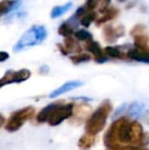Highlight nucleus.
<instances>
[{
  "mask_svg": "<svg viewBox=\"0 0 149 150\" xmlns=\"http://www.w3.org/2000/svg\"><path fill=\"white\" fill-rule=\"evenodd\" d=\"M112 110V105L109 100H104L97 109L87 120L85 125L86 133L96 136L104 129L108 115Z\"/></svg>",
  "mask_w": 149,
  "mask_h": 150,
  "instance_id": "2",
  "label": "nucleus"
},
{
  "mask_svg": "<svg viewBox=\"0 0 149 150\" xmlns=\"http://www.w3.org/2000/svg\"><path fill=\"white\" fill-rule=\"evenodd\" d=\"M83 82L81 81H70L64 83V85H61L60 87H58L57 89H55L54 91H52L49 94V98H55V97L59 96V95H62L64 93H68L72 90H75L77 88L81 87L83 85Z\"/></svg>",
  "mask_w": 149,
  "mask_h": 150,
  "instance_id": "9",
  "label": "nucleus"
},
{
  "mask_svg": "<svg viewBox=\"0 0 149 150\" xmlns=\"http://www.w3.org/2000/svg\"><path fill=\"white\" fill-rule=\"evenodd\" d=\"M144 137L143 128L137 120L127 117L115 120L104 135V145L107 148L119 145L138 146Z\"/></svg>",
  "mask_w": 149,
  "mask_h": 150,
  "instance_id": "1",
  "label": "nucleus"
},
{
  "mask_svg": "<svg viewBox=\"0 0 149 150\" xmlns=\"http://www.w3.org/2000/svg\"><path fill=\"white\" fill-rule=\"evenodd\" d=\"M103 50L107 58H114V59H126V58H128L127 52L124 51L121 46H107Z\"/></svg>",
  "mask_w": 149,
  "mask_h": 150,
  "instance_id": "14",
  "label": "nucleus"
},
{
  "mask_svg": "<svg viewBox=\"0 0 149 150\" xmlns=\"http://www.w3.org/2000/svg\"><path fill=\"white\" fill-rule=\"evenodd\" d=\"M144 32H147L146 27L143 26V25H137V26H135L133 29H132L131 32H130V34H131L132 37H134V36L139 35V34H142V33H144Z\"/></svg>",
  "mask_w": 149,
  "mask_h": 150,
  "instance_id": "25",
  "label": "nucleus"
},
{
  "mask_svg": "<svg viewBox=\"0 0 149 150\" xmlns=\"http://www.w3.org/2000/svg\"><path fill=\"white\" fill-rule=\"evenodd\" d=\"M47 35L48 33L45 27L36 25L25 32L24 35L18 39L16 44L13 46V50L18 52L27 49V48L39 45L47 38Z\"/></svg>",
  "mask_w": 149,
  "mask_h": 150,
  "instance_id": "3",
  "label": "nucleus"
},
{
  "mask_svg": "<svg viewBox=\"0 0 149 150\" xmlns=\"http://www.w3.org/2000/svg\"><path fill=\"white\" fill-rule=\"evenodd\" d=\"M142 150H146V149H142Z\"/></svg>",
  "mask_w": 149,
  "mask_h": 150,
  "instance_id": "30",
  "label": "nucleus"
},
{
  "mask_svg": "<svg viewBox=\"0 0 149 150\" xmlns=\"http://www.w3.org/2000/svg\"><path fill=\"white\" fill-rule=\"evenodd\" d=\"M90 59H91V55H90V54L82 53V52H79V53L71 56V60H72V62L75 63V64H80V63L87 62V61H89Z\"/></svg>",
  "mask_w": 149,
  "mask_h": 150,
  "instance_id": "22",
  "label": "nucleus"
},
{
  "mask_svg": "<svg viewBox=\"0 0 149 150\" xmlns=\"http://www.w3.org/2000/svg\"><path fill=\"white\" fill-rule=\"evenodd\" d=\"M124 35H125V28L123 26L114 27L112 25H106L103 28V37L108 43H113Z\"/></svg>",
  "mask_w": 149,
  "mask_h": 150,
  "instance_id": "8",
  "label": "nucleus"
},
{
  "mask_svg": "<svg viewBox=\"0 0 149 150\" xmlns=\"http://www.w3.org/2000/svg\"><path fill=\"white\" fill-rule=\"evenodd\" d=\"M31 77V71L27 69H18V71H12L9 69L4 74L3 77L0 79V89L2 87L9 84H14V83H22L27 80H29Z\"/></svg>",
  "mask_w": 149,
  "mask_h": 150,
  "instance_id": "6",
  "label": "nucleus"
},
{
  "mask_svg": "<svg viewBox=\"0 0 149 150\" xmlns=\"http://www.w3.org/2000/svg\"><path fill=\"white\" fill-rule=\"evenodd\" d=\"M95 143V136L89 134V133H86L83 136L80 138L79 140V148L82 150H89L92 148V146Z\"/></svg>",
  "mask_w": 149,
  "mask_h": 150,
  "instance_id": "17",
  "label": "nucleus"
},
{
  "mask_svg": "<svg viewBox=\"0 0 149 150\" xmlns=\"http://www.w3.org/2000/svg\"><path fill=\"white\" fill-rule=\"evenodd\" d=\"M96 18H97V13L95 12V10H91V11H88L84 14L83 16H81L79 20V23L85 28L90 27V25L93 22H95Z\"/></svg>",
  "mask_w": 149,
  "mask_h": 150,
  "instance_id": "21",
  "label": "nucleus"
},
{
  "mask_svg": "<svg viewBox=\"0 0 149 150\" xmlns=\"http://www.w3.org/2000/svg\"><path fill=\"white\" fill-rule=\"evenodd\" d=\"M126 108H127V104H123V105H121L119 106V109H117V111H115V113H114V117H119L121 113H123L124 111H126Z\"/></svg>",
  "mask_w": 149,
  "mask_h": 150,
  "instance_id": "26",
  "label": "nucleus"
},
{
  "mask_svg": "<svg viewBox=\"0 0 149 150\" xmlns=\"http://www.w3.org/2000/svg\"><path fill=\"white\" fill-rule=\"evenodd\" d=\"M133 38H134V47L149 51V35L147 34V32H144V33L139 34V35H136Z\"/></svg>",
  "mask_w": 149,
  "mask_h": 150,
  "instance_id": "15",
  "label": "nucleus"
},
{
  "mask_svg": "<svg viewBox=\"0 0 149 150\" xmlns=\"http://www.w3.org/2000/svg\"><path fill=\"white\" fill-rule=\"evenodd\" d=\"M9 58V54L5 51H0V62H3V61L7 60Z\"/></svg>",
  "mask_w": 149,
  "mask_h": 150,
  "instance_id": "27",
  "label": "nucleus"
},
{
  "mask_svg": "<svg viewBox=\"0 0 149 150\" xmlns=\"http://www.w3.org/2000/svg\"><path fill=\"white\" fill-rule=\"evenodd\" d=\"M74 113V104L73 103H60L59 106L55 109L52 115L48 120V125L51 127H56L58 125L61 124L64 120L70 119L71 117H73Z\"/></svg>",
  "mask_w": 149,
  "mask_h": 150,
  "instance_id": "5",
  "label": "nucleus"
},
{
  "mask_svg": "<svg viewBox=\"0 0 149 150\" xmlns=\"http://www.w3.org/2000/svg\"><path fill=\"white\" fill-rule=\"evenodd\" d=\"M143 148L139 146H134V145H119V146L112 147L108 150H142Z\"/></svg>",
  "mask_w": 149,
  "mask_h": 150,
  "instance_id": "24",
  "label": "nucleus"
},
{
  "mask_svg": "<svg viewBox=\"0 0 149 150\" xmlns=\"http://www.w3.org/2000/svg\"><path fill=\"white\" fill-rule=\"evenodd\" d=\"M60 103H61V101L53 102V103H51V104H48V105H46L45 107H43V108L39 111V113L37 115V117H36L37 122H40V124L47 122L48 120H49V117H51L52 113L55 111V109L59 106Z\"/></svg>",
  "mask_w": 149,
  "mask_h": 150,
  "instance_id": "10",
  "label": "nucleus"
},
{
  "mask_svg": "<svg viewBox=\"0 0 149 150\" xmlns=\"http://www.w3.org/2000/svg\"><path fill=\"white\" fill-rule=\"evenodd\" d=\"M143 108H144V105L142 104V103H140V102L132 103L129 106V109H128V115H129V117L132 120L139 119L142 115Z\"/></svg>",
  "mask_w": 149,
  "mask_h": 150,
  "instance_id": "18",
  "label": "nucleus"
},
{
  "mask_svg": "<svg viewBox=\"0 0 149 150\" xmlns=\"http://www.w3.org/2000/svg\"><path fill=\"white\" fill-rule=\"evenodd\" d=\"M84 48L94 56V59H95L96 62L103 63L108 60L107 56L105 55L104 50L101 48L100 44L98 43V42L94 41L93 39L89 40V41H86L85 45H84Z\"/></svg>",
  "mask_w": 149,
  "mask_h": 150,
  "instance_id": "7",
  "label": "nucleus"
},
{
  "mask_svg": "<svg viewBox=\"0 0 149 150\" xmlns=\"http://www.w3.org/2000/svg\"><path fill=\"white\" fill-rule=\"evenodd\" d=\"M4 122H5V117H4L3 115H1V113H0V128L3 126Z\"/></svg>",
  "mask_w": 149,
  "mask_h": 150,
  "instance_id": "29",
  "label": "nucleus"
},
{
  "mask_svg": "<svg viewBox=\"0 0 149 150\" xmlns=\"http://www.w3.org/2000/svg\"><path fill=\"white\" fill-rule=\"evenodd\" d=\"M75 25H73L70 21H66V22L62 23L61 25L58 28V34L62 37H71L75 34Z\"/></svg>",
  "mask_w": 149,
  "mask_h": 150,
  "instance_id": "20",
  "label": "nucleus"
},
{
  "mask_svg": "<svg viewBox=\"0 0 149 150\" xmlns=\"http://www.w3.org/2000/svg\"><path fill=\"white\" fill-rule=\"evenodd\" d=\"M101 13H102L101 16H99V18L97 16V18H96V21H95L97 26H101V25H104V24H106V23H108L109 21L114 20L119 14V10L115 7H112V6H110V7L108 6V7H106Z\"/></svg>",
  "mask_w": 149,
  "mask_h": 150,
  "instance_id": "12",
  "label": "nucleus"
},
{
  "mask_svg": "<svg viewBox=\"0 0 149 150\" xmlns=\"http://www.w3.org/2000/svg\"><path fill=\"white\" fill-rule=\"evenodd\" d=\"M20 5V0H3L0 1V16L8 14L18 9Z\"/></svg>",
  "mask_w": 149,
  "mask_h": 150,
  "instance_id": "13",
  "label": "nucleus"
},
{
  "mask_svg": "<svg viewBox=\"0 0 149 150\" xmlns=\"http://www.w3.org/2000/svg\"><path fill=\"white\" fill-rule=\"evenodd\" d=\"M143 120H144V122H145L146 124L149 125V110H147V111H145V112H144Z\"/></svg>",
  "mask_w": 149,
  "mask_h": 150,
  "instance_id": "28",
  "label": "nucleus"
},
{
  "mask_svg": "<svg viewBox=\"0 0 149 150\" xmlns=\"http://www.w3.org/2000/svg\"><path fill=\"white\" fill-rule=\"evenodd\" d=\"M127 56L129 59L139 61V62L149 63V51L139 49L137 47L130 48L127 51Z\"/></svg>",
  "mask_w": 149,
  "mask_h": 150,
  "instance_id": "11",
  "label": "nucleus"
},
{
  "mask_svg": "<svg viewBox=\"0 0 149 150\" xmlns=\"http://www.w3.org/2000/svg\"><path fill=\"white\" fill-rule=\"evenodd\" d=\"M35 108L33 106H27L16 110L8 117L7 122L5 124V130L7 132L13 133L18 131L29 120L34 117Z\"/></svg>",
  "mask_w": 149,
  "mask_h": 150,
  "instance_id": "4",
  "label": "nucleus"
},
{
  "mask_svg": "<svg viewBox=\"0 0 149 150\" xmlns=\"http://www.w3.org/2000/svg\"><path fill=\"white\" fill-rule=\"evenodd\" d=\"M72 8H73L72 2H68V3L64 4V5H57L55 7H53V9L51 10L50 16H51V18H57L59 16H61L62 14L70 11Z\"/></svg>",
  "mask_w": 149,
  "mask_h": 150,
  "instance_id": "19",
  "label": "nucleus"
},
{
  "mask_svg": "<svg viewBox=\"0 0 149 150\" xmlns=\"http://www.w3.org/2000/svg\"><path fill=\"white\" fill-rule=\"evenodd\" d=\"M62 45L64 46L66 50L68 51V53H79V52L82 51V47L80 46L79 42H77V39H74V38L71 36V37H66L64 41V44Z\"/></svg>",
  "mask_w": 149,
  "mask_h": 150,
  "instance_id": "16",
  "label": "nucleus"
},
{
  "mask_svg": "<svg viewBox=\"0 0 149 150\" xmlns=\"http://www.w3.org/2000/svg\"><path fill=\"white\" fill-rule=\"evenodd\" d=\"M75 38L80 42H86V41H89V40L93 39V36L90 32L86 31V30H78L75 32L74 34Z\"/></svg>",
  "mask_w": 149,
  "mask_h": 150,
  "instance_id": "23",
  "label": "nucleus"
}]
</instances>
